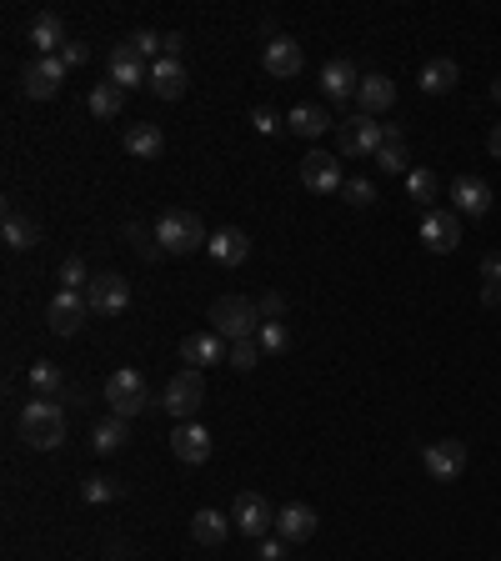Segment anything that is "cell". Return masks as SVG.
I'll return each mask as SVG.
<instances>
[{
    "mask_svg": "<svg viewBox=\"0 0 501 561\" xmlns=\"http://www.w3.org/2000/svg\"><path fill=\"white\" fill-rule=\"evenodd\" d=\"M21 431H26V441H31L36 451H56V446L66 441V411H61V401L31 396V401L21 406Z\"/></svg>",
    "mask_w": 501,
    "mask_h": 561,
    "instance_id": "cell-1",
    "label": "cell"
},
{
    "mask_svg": "<svg viewBox=\"0 0 501 561\" xmlns=\"http://www.w3.org/2000/svg\"><path fill=\"white\" fill-rule=\"evenodd\" d=\"M261 306L256 301H246V296H216L211 301V331L221 336V341H251L256 331H261Z\"/></svg>",
    "mask_w": 501,
    "mask_h": 561,
    "instance_id": "cell-2",
    "label": "cell"
},
{
    "mask_svg": "<svg viewBox=\"0 0 501 561\" xmlns=\"http://www.w3.org/2000/svg\"><path fill=\"white\" fill-rule=\"evenodd\" d=\"M206 226H201V216L196 211H166L161 221H156V246L166 251V256H191V251H206Z\"/></svg>",
    "mask_w": 501,
    "mask_h": 561,
    "instance_id": "cell-3",
    "label": "cell"
},
{
    "mask_svg": "<svg viewBox=\"0 0 501 561\" xmlns=\"http://www.w3.org/2000/svg\"><path fill=\"white\" fill-rule=\"evenodd\" d=\"M106 401H111V416L131 421V416H141L151 406V386H146V376L136 366H121V371L106 376Z\"/></svg>",
    "mask_w": 501,
    "mask_h": 561,
    "instance_id": "cell-4",
    "label": "cell"
},
{
    "mask_svg": "<svg viewBox=\"0 0 501 561\" xmlns=\"http://www.w3.org/2000/svg\"><path fill=\"white\" fill-rule=\"evenodd\" d=\"M201 401H206V381H201V371H196V366H186V371H176V376L166 381L161 406H166L176 421H196Z\"/></svg>",
    "mask_w": 501,
    "mask_h": 561,
    "instance_id": "cell-5",
    "label": "cell"
},
{
    "mask_svg": "<svg viewBox=\"0 0 501 561\" xmlns=\"http://www.w3.org/2000/svg\"><path fill=\"white\" fill-rule=\"evenodd\" d=\"M386 136H391V131H386L376 116H361V111H356L351 121L336 126V141H341L346 156H376V151L386 146Z\"/></svg>",
    "mask_w": 501,
    "mask_h": 561,
    "instance_id": "cell-6",
    "label": "cell"
},
{
    "mask_svg": "<svg viewBox=\"0 0 501 561\" xmlns=\"http://www.w3.org/2000/svg\"><path fill=\"white\" fill-rule=\"evenodd\" d=\"M231 521H236V531H241V536H251V541H261V536H271V531H276V511H271V501H266L261 491H241V496H236Z\"/></svg>",
    "mask_w": 501,
    "mask_h": 561,
    "instance_id": "cell-7",
    "label": "cell"
},
{
    "mask_svg": "<svg viewBox=\"0 0 501 561\" xmlns=\"http://www.w3.org/2000/svg\"><path fill=\"white\" fill-rule=\"evenodd\" d=\"M86 316H91V301H86V291H56L51 296V306H46V321H51V331L56 336H76L81 326H86Z\"/></svg>",
    "mask_w": 501,
    "mask_h": 561,
    "instance_id": "cell-8",
    "label": "cell"
},
{
    "mask_svg": "<svg viewBox=\"0 0 501 561\" xmlns=\"http://www.w3.org/2000/svg\"><path fill=\"white\" fill-rule=\"evenodd\" d=\"M66 61L61 56H36L31 66H26V76H21V86H26V96L31 101H51L61 86H66Z\"/></svg>",
    "mask_w": 501,
    "mask_h": 561,
    "instance_id": "cell-9",
    "label": "cell"
},
{
    "mask_svg": "<svg viewBox=\"0 0 501 561\" xmlns=\"http://www.w3.org/2000/svg\"><path fill=\"white\" fill-rule=\"evenodd\" d=\"M421 246L426 251H436V256H451L456 246H461V216L456 211H426L421 216Z\"/></svg>",
    "mask_w": 501,
    "mask_h": 561,
    "instance_id": "cell-10",
    "label": "cell"
},
{
    "mask_svg": "<svg viewBox=\"0 0 501 561\" xmlns=\"http://www.w3.org/2000/svg\"><path fill=\"white\" fill-rule=\"evenodd\" d=\"M466 461H471V456H466V446H461V441H451V436H446V441H426V446H421V466L431 471V481H456V476L466 471Z\"/></svg>",
    "mask_w": 501,
    "mask_h": 561,
    "instance_id": "cell-11",
    "label": "cell"
},
{
    "mask_svg": "<svg viewBox=\"0 0 501 561\" xmlns=\"http://www.w3.org/2000/svg\"><path fill=\"white\" fill-rule=\"evenodd\" d=\"M86 301H91L96 316H121V311L131 306V281L116 276V271H106V276H96V281L86 286Z\"/></svg>",
    "mask_w": 501,
    "mask_h": 561,
    "instance_id": "cell-12",
    "label": "cell"
},
{
    "mask_svg": "<svg viewBox=\"0 0 501 561\" xmlns=\"http://www.w3.org/2000/svg\"><path fill=\"white\" fill-rule=\"evenodd\" d=\"M106 81L121 86V91H141V86H151V66L121 41V46L111 51V61H106Z\"/></svg>",
    "mask_w": 501,
    "mask_h": 561,
    "instance_id": "cell-13",
    "label": "cell"
},
{
    "mask_svg": "<svg viewBox=\"0 0 501 561\" xmlns=\"http://www.w3.org/2000/svg\"><path fill=\"white\" fill-rule=\"evenodd\" d=\"M301 186H306V191H316V196L341 191V186H346L341 161H336V156H326V151H311V156L301 161Z\"/></svg>",
    "mask_w": 501,
    "mask_h": 561,
    "instance_id": "cell-14",
    "label": "cell"
},
{
    "mask_svg": "<svg viewBox=\"0 0 501 561\" xmlns=\"http://www.w3.org/2000/svg\"><path fill=\"white\" fill-rule=\"evenodd\" d=\"M261 66H266L271 76H281V81L301 76V66H306L301 41H291V36H271V41H266V51H261Z\"/></svg>",
    "mask_w": 501,
    "mask_h": 561,
    "instance_id": "cell-15",
    "label": "cell"
},
{
    "mask_svg": "<svg viewBox=\"0 0 501 561\" xmlns=\"http://www.w3.org/2000/svg\"><path fill=\"white\" fill-rule=\"evenodd\" d=\"M171 451H176V461L201 466V461L211 456V431H206L201 421H181V426L171 431Z\"/></svg>",
    "mask_w": 501,
    "mask_h": 561,
    "instance_id": "cell-16",
    "label": "cell"
},
{
    "mask_svg": "<svg viewBox=\"0 0 501 561\" xmlns=\"http://www.w3.org/2000/svg\"><path fill=\"white\" fill-rule=\"evenodd\" d=\"M26 36H31V51H41V56H61V51L71 46V31H66V21H61L56 11L36 16Z\"/></svg>",
    "mask_w": 501,
    "mask_h": 561,
    "instance_id": "cell-17",
    "label": "cell"
},
{
    "mask_svg": "<svg viewBox=\"0 0 501 561\" xmlns=\"http://www.w3.org/2000/svg\"><path fill=\"white\" fill-rule=\"evenodd\" d=\"M191 91V71H186V61H156L151 66V96H161V101H181Z\"/></svg>",
    "mask_w": 501,
    "mask_h": 561,
    "instance_id": "cell-18",
    "label": "cell"
},
{
    "mask_svg": "<svg viewBox=\"0 0 501 561\" xmlns=\"http://www.w3.org/2000/svg\"><path fill=\"white\" fill-rule=\"evenodd\" d=\"M226 351H231V341H221L216 331H191V336L181 341V361H191L196 371H201V366H221Z\"/></svg>",
    "mask_w": 501,
    "mask_h": 561,
    "instance_id": "cell-19",
    "label": "cell"
},
{
    "mask_svg": "<svg viewBox=\"0 0 501 561\" xmlns=\"http://www.w3.org/2000/svg\"><path fill=\"white\" fill-rule=\"evenodd\" d=\"M276 536L291 541V546H296V541H311V536H316V511H311L306 501H286V506L276 511Z\"/></svg>",
    "mask_w": 501,
    "mask_h": 561,
    "instance_id": "cell-20",
    "label": "cell"
},
{
    "mask_svg": "<svg viewBox=\"0 0 501 561\" xmlns=\"http://www.w3.org/2000/svg\"><path fill=\"white\" fill-rule=\"evenodd\" d=\"M206 256H211L216 266H241V261L251 256V236L236 231V226H226V231H216V236L206 241Z\"/></svg>",
    "mask_w": 501,
    "mask_h": 561,
    "instance_id": "cell-21",
    "label": "cell"
},
{
    "mask_svg": "<svg viewBox=\"0 0 501 561\" xmlns=\"http://www.w3.org/2000/svg\"><path fill=\"white\" fill-rule=\"evenodd\" d=\"M356 106H361V116H381V111H391V106H396V81H386V76H361V86H356Z\"/></svg>",
    "mask_w": 501,
    "mask_h": 561,
    "instance_id": "cell-22",
    "label": "cell"
},
{
    "mask_svg": "<svg viewBox=\"0 0 501 561\" xmlns=\"http://www.w3.org/2000/svg\"><path fill=\"white\" fill-rule=\"evenodd\" d=\"M451 201H456V216H486L491 211V186L486 181H476V176H461L456 186H451Z\"/></svg>",
    "mask_w": 501,
    "mask_h": 561,
    "instance_id": "cell-23",
    "label": "cell"
},
{
    "mask_svg": "<svg viewBox=\"0 0 501 561\" xmlns=\"http://www.w3.org/2000/svg\"><path fill=\"white\" fill-rule=\"evenodd\" d=\"M231 526H236V521H231L226 511H216V506H201V511L191 516V541H196V546H221V541L231 536Z\"/></svg>",
    "mask_w": 501,
    "mask_h": 561,
    "instance_id": "cell-24",
    "label": "cell"
},
{
    "mask_svg": "<svg viewBox=\"0 0 501 561\" xmlns=\"http://www.w3.org/2000/svg\"><path fill=\"white\" fill-rule=\"evenodd\" d=\"M356 86H361V76H356V66H351V61H341V56H336V61H326V66H321V91H326L331 101H351V96H356Z\"/></svg>",
    "mask_w": 501,
    "mask_h": 561,
    "instance_id": "cell-25",
    "label": "cell"
},
{
    "mask_svg": "<svg viewBox=\"0 0 501 561\" xmlns=\"http://www.w3.org/2000/svg\"><path fill=\"white\" fill-rule=\"evenodd\" d=\"M456 81H461V66L446 61V56L421 66V91H426V96H446V91H456Z\"/></svg>",
    "mask_w": 501,
    "mask_h": 561,
    "instance_id": "cell-26",
    "label": "cell"
},
{
    "mask_svg": "<svg viewBox=\"0 0 501 561\" xmlns=\"http://www.w3.org/2000/svg\"><path fill=\"white\" fill-rule=\"evenodd\" d=\"M126 151H131L136 161H156V156L166 151V136H161V126H151V121L131 126V131H126Z\"/></svg>",
    "mask_w": 501,
    "mask_h": 561,
    "instance_id": "cell-27",
    "label": "cell"
},
{
    "mask_svg": "<svg viewBox=\"0 0 501 561\" xmlns=\"http://www.w3.org/2000/svg\"><path fill=\"white\" fill-rule=\"evenodd\" d=\"M86 106H91V116H96V121H116V116L126 111V91H121V86H111V81H101V86L86 96Z\"/></svg>",
    "mask_w": 501,
    "mask_h": 561,
    "instance_id": "cell-28",
    "label": "cell"
},
{
    "mask_svg": "<svg viewBox=\"0 0 501 561\" xmlns=\"http://www.w3.org/2000/svg\"><path fill=\"white\" fill-rule=\"evenodd\" d=\"M286 126H291L296 136H306V141H311V136H326V131H331L336 121H331V116H326L321 106H296V111L286 116Z\"/></svg>",
    "mask_w": 501,
    "mask_h": 561,
    "instance_id": "cell-29",
    "label": "cell"
},
{
    "mask_svg": "<svg viewBox=\"0 0 501 561\" xmlns=\"http://www.w3.org/2000/svg\"><path fill=\"white\" fill-rule=\"evenodd\" d=\"M26 381H31V391H36V396H51V401L66 391V376H61V366H56V361H31Z\"/></svg>",
    "mask_w": 501,
    "mask_h": 561,
    "instance_id": "cell-30",
    "label": "cell"
},
{
    "mask_svg": "<svg viewBox=\"0 0 501 561\" xmlns=\"http://www.w3.org/2000/svg\"><path fill=\"white\" fill-rule=\"evenodd\" d=\"M376 166H381L386 176H411V156H406L401 131H391V136H386V146L376 151Z\"/></svg>",
    "mask_w": 501,
    "mask_h": 561,
    "instance_id": "cell-31",
    "label": "cell"
},
{
    "mask_svg": "<svg viewBox=\"0 0 501 561\" xmlns=\"http://www.w3.org/2000/svg\"><path fill=\"white\" fill-rule=\"evenodd\" d=\"M126 441H131V421H126V416H111V421H101V426H96V436H91V446H96L101 456L121 451Z\"/></svg>",
    "mask_w": 501,
    "mask_h": 561,
    "instance_id": "cell-32",
    "label": "cell"
},
{
    "mask_svg": "<svg viewBox=\"0 0 501 561\" xmlns=\"http://www.w3.org/2000/svg\"><path fill=\"white\" fill-rule=\"evenodd\" d=\"M0 236H6V246H11V251H26V246H36V241H41V226L11 211V216H6V226H0Z\"/></svg>",
    "mask_w": 501,
    "mask_h": 561,
    "instance_id": "cell-33",
    "label": "cell"
},
{
    "mask_svg": "<svg viewBox=\"0 0 501 561\" xmlns=\"http://www.w3.org/2000/svg\"><path fill=\"white\" fill-rule=\"evenodd\" d=\"M406 196H411L416 206L431 211V201H436V171H431V166H411V176H406Z\"/></svg>",
    "mask_w": 501,
    "mask_h": 561,
    "instance_id": "cell-34",
    "label": "cell"
},
{
    "mask_svg": "<svg viewBox=\"0 0 501 561\" xmlns=\"http://www.w3.org/2000/svg\"><path fill=\"white\" fill-rule=\"evenodd\" d=\"M256 346H261V356H281V351H291V331H286V321H261Z\"/></svg>",
    "mask_w": 501,
    "mask_h": 561,
    "instance_id": "cell-35",
    "label": "cell"
},
{
    "mask_svg": "<svg viewBox=\"0 0 501 561\" xmlns=\"http://www.w3.org/2000/svg\"><path fill=\"white\" fill-rule=\"evenodd\" d=\"M126 46H131V51H136V56H141L146 66H156V61L166 56V36H156V31H136V36H131Z\"/></svg>",
    "mask_w": 501,
    "mask_h": 561,
    "instance_id": "cell-36",
    "label": "cell"
},
{
    "mask_svg": "<svg viewBox=\"0 0 501 561\" xmlns=\"http://www.w3.org/2000/svg\"><path fill=\"white\" fill-rule=\"evenodd\" d=\"M81 496H86L91 506H106V501L121 496V481H111V476H86V481H81Z\"/></svg>",
    "mask_w": 501,
    "mask_h": 561,
    "instance_id": "cell-37",
    "label": "cell"
},
{
    "mask_svg": "<svg viewBox=\"0 0 501 561\" xmlns=\"http://www.w3.org/2000/svg\"><path fill=\"white\" fill-rule=\"evenodd\" d=\"M226 361H231L236 371H256V366H261V346H256V336H251V341H231Z\"/></svg>",
    "mask_w": 501,
    "mask_h": 561,
    "instance_id": "cell-38",
    "label": "cell"
},
{
    "mask_svg": "<svg viewBox=\"0 0 501 561\" xmlns=\"http://www.w3.org/2000/svg\"><path fill=\"white\" fill-rule=\"evenodd\" d=\"M341 196H346L351 206H371V201H376V186H371V181H361V176H351V181L341 186Z\"/></svg>",
    "mask_w": 501,
    "mask_h": 561,
    "instance_id": "cell-39",
    "label": "cell"
},
{
    "mask_svg": "<svg viewBox=\"0 0 501 561\" xmlns=\"http://www.w3.org/2000/svg\"><path fill=\"white\" fill-rule=\"evenodd\" d=\"M61 281H66V291L91 286V281H86V261H81V256H66V261H61Z\"/></svg>",
    "mask_w": 501,
    "mask_h": 561,
    "instance_id": "cell-40",
    "label": "cell"
},
{
    "mask_svg": "<svg viewBox=\"0 0 501 561\" xmlns=\"http://www.w3.org/2000/svg\"><path fill=\"white\" fill-rule=\"evenodd\" d=\"M251 126H256L261 136H276V131H281V116L266 111V106H256V111H251Z\"/></svg>",
    "mask_w": 501,
    "mask_h": 561,
    "instance_id": "cell-41",
    "label": "cell"
},
{
    "mask_svg": "<svg viewBox=\"0 0 501 561\" xmlns=\"http://www.w3.org/2000/svg\"><path fill=\"white\" fill-rule=\"evenodd\" d=\"M261 316H266V321H281V316H286V296H281V291H266V296H261Z\"/></svg>",
    "mask_w": 501,
    "mask_h": 561,
    "instance_id": "cell-42",
    "label": "cell"
},
{
    "mask_svg": "<svg viewBox=\"0 0 501 561\" xmlns=\"http://www.w3.org/2000/svg\"><path fill=\"white\" fill-rule=\"evenodd\" d=\"M286 546L291 541H281V536H261V561H286Z\"/></svg>",
    "mask_w": 501,
    "mask_h": 561,
    "instance_id": "cell-43",
    "label": "cell"
},
{
    "mask_svg": "<svg viewBox=\"0 0 501 561\" xmlns=\"http://www.w3.org/2000/svg\"><path fill=\"white\" fill-rule=\"evenodd\" d=\"M86 56H91V51H86V41H71V46L61 51V61H66V66H86Z\"/></svg>",
    "mask_w": 501,
    "mask_h": 561,
    "instance_id": "cell-44",
    "label": "cell"
},
{
    "mask_svg": "<svg viewBox=\"0 0 501 561\" xmlns=\"http://www.w3.org/2000/svg\"><path fill=\"white\" fill-rule=\"evenodd\" d=\"M481 301H486V306H501V281H486V286H481Z\"/></svg>",
    "mask_w": 501,
    "mask_h": 561,
    "instance_id": "cell-45",
    "label": "cell"
},
{
    "mask_svg": "<svg viewBox=\"0 0 501 561\" xmlns=\"http://www.w3.org/2000/svg\"><path fill=\"white\" fill-rule=\"evenodd\" d=\"M481 276H486V281H501V256H486V261H481Z\"/></svg>",
    "mask_w": 501,
    "mask_h": 561,
    "instance_id": "cell-46",
    "label": "cell"
},
{
    "mask_svg": "<svg viewBox=\"0 0 501 561\" xmlns=\"http://www.w3.org/2000/svg\"><path fill=\"white\" fill-rule=\"evenodd\" d=\"M486 151H491V156H496V161H501V121H496V131H491V136H486Z\"/></svg>",
    "mask_w": 501,
    "mask_h": 561,
    "instance_id": "cell-47",
    "label": "cell"
},
{
    "mask_svg": "<svg viewBox=\"0 0 501 561\" xmlns=\"http://www.w3.org/2000/svg\"><path fill=\"white\" fill-rule=\"evenodd\" d=\"M491 101H496V106H501V81H491Z\"/></svg>",
    "mask_w": 501,
    "mask_h": 561,
    "instance_id": "cell-48",
    "label": "cell"
}]
</instances>
